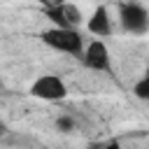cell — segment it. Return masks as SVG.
<instances>
[{
  "label": "cell",
  "instance_id": "obj_1",
  "mask_svg": "<svg viewBox=\"0 0 149 149\" xmlns=\"http://www.w3.org/2000/svg\"><path fill=\"white\" fill-rule=\"evenodd\" d=\"M42 42L56 51H65L72 56H81V35L74 28H51L42 33Z\"/></svg>",
  "mask_w": 149,
  "mask_h": 149
},
{
  "label": "cell",
  "instance_id": "obj_2",
  "mask_svg": "<svg viewBox=\"0 0 149 149\" xmlns=\"http://www.w3.org/2000/svg\"><path fill=\"white\" fill-rule=\"evenodd\" d=\"M30 93L35 98H42V100H63L68 95V88H65V84H63L61 77H56V74H42L30 86Z\"/></svg>",
  "mask_w": 149,
  "mask_h": 149
},
{
  "label": "cell",
  "instance_id": "obj_3",
  "mask_svg": "<svg viewBox=\"0 0 149 149\" xmlns=\"http://www.w3.org/2000/svg\"><path fill=\"white\" fill-rule=\"evenodd\" d=\"M121 23L130 33H144L149 28V14L144 12V7L128 2V5H121Z\"/></svg>",
  "mask_w": 149,
  "mask_h": 149
},
{
  "label": "cell",
  "instance_id": "obj_4",
  "mask_svg": "<svg viewBox=\"0 0 149 149\" xmlns=\"http://www.w3.org/2000/svg\"><path fill=\"white\" fill-rule=\"evenodd\" d=\"M81 58H84V65L91 70H107L109 68V51L100 40L91 42L86 47V51L81 54Z\"/></svg>",
  "mask_w": 149,
  "mask_h": 149
},
{
  "label": "cell",
  "instance_id": "obj_5",
  "mask_svg": "<svg viewBox=\"0 0 149 149\" xmlns=\"http://www.w3.org/2000/svg\"><path fill=\"white\" fill-rule=\"evenodd\" d=\"M88 30H91L93 35H100V37H105V35H109V33H112L109 14H107V9H105V7H98V9L91 14V19H88Z\"/></svg>",
  "mask_w": 149,
  "mask_h": 149
},
{
  "label": "cell",
  "instance_id": "obj_6",
  "mask_svg": "<svg viewBox=\"0 0 149 149\" xmlns=\"http://www.w3.org/2000/svg\"><path fill=\"white\" fill-rule=\"evenodd\" d=\"M63 14H65V19H68V23H70V26H77V23L81 21L79 9H77V7H72V5H65V2H63Z\"/></svg>",
  "mask_w": 149,
  "mask_h": 149
},
{
  "label": "cell",
  "instance_id": "obj_7",
  "mask_svg": "<svg viewBox=\"0 0 149 149\" xmlns=\"http://www.w3.org/2000/svg\"><path fill=\"white\" fill-rule=\"evenodd\" d=\"M133 93H135L140 100H149V77L140 79V81L133 86Z\"/></svg>",
  "mask_w": 149,
  "mask_h": 149
},
{
  "label": "cell",
  "instance_id": "obj_8",
  "mask_svg": "<svg viewBox=\"0 0 149 149\" xmlns=\"http://www.w3.org/2000/svg\"><path fill=\"white\" fill-rule=\"evenodd\" d=\"M56 126H58V130H63V133H70V130H74V121H72L70 116H61V119L56 121Z\"/></svg>",
  "mask_w": 149,
  "mask_h": 149
},
{
  "label": "cell",
  "instance_id": "obj_9",
  "mask_svg": "<svg viewBox=\"0 0 149 149\" xmlns=\"http://www.w3.org/2000/svg\"><path fill=\"white\" fill-rule=\"evenodd\" d=\"M44 7H58V5H63L65 0H40Z\"/></svg>",
  "mask_w": 149,
  "mask_h": 149
},
{
  "label": "cell",
  "instance_id": "obj_10",
  "mask_svg": "<svg viewBox=\"0 0 149 149\" xmlns=\"http://www.w3.org/2000/svg\"><path fill=\"white\" fill-rule=\"evenodd\" d=\"M2 133H5V126H2V121H0V135H2Z\"/></svg>",
  "mask_w": 149,
  "mask_h": 149
},
{
  "label": "cell",
  "instance_id": "obj_11",
  "mask_svg": "<svg viewBox=\"0 0 149 149\" xmlns=\"http://www.w3.org/2000/svg\"><path fill=\"white\" fill-rule=\"evenodd\" d=\"M144 77H149V68H147V74H144Z\"/></svg>",
  "mask_w": 149,
  "mask_h": 149
}]
</instances>
